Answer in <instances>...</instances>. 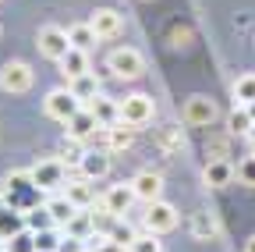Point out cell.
<instances>
[{"label": "cell", "instance_id": "6da1fadb", "mask_svg": "<svg viewBox=\"0 0 255 252\" xmlns=\"http://www.w3.org/2000/svg\"><path fill=\"white\" fill-rule=\"evenodd\" d=\"M107 68H110L117 78L131 82V78H138V75L145 71V60H142V53L131 50V46H117V50H110V57H107Z\"/></svg>", "mask_w": 255, "mask_h": 252}, {"label": "cell", "instance_id": "7a4b0ae2", "mask_svg": "<svg viewBox=\"0 0 255 252\" xmlns=\"http://www.w3.org/2000/svg\"><path fill=\"white\" fill-rule=\"evenodd\" d=\"M82 107H85V103L75 96L71 89H50V92H46V100H43V110H46L53 121H71Z\"/></svg>", "mask_w": 255, "mask_h": 252}, {"label": "cell", "instance_id": "3957f363", "mask_svg": "<svg viewBox=\"0 0 255 252\" xmlns=\"http://www.w3.org/2000/svg\"><path fill=\"white\" fill-rule=\"evenodd\" d=\"M152 96H145V92H131V96L121 100V121L131 124V128H142V124L152 121Z\"/></svg>", "mask_w": 255, "mask_h": 252}, {"label": "cell", "instance_id": "277c9868", "mask_svg": "<svg viewBox=\"0 0 255 252\" xmlns=\"http://www.w3.org/2000/svg\"><path fill=\"white\" fill-rule=\"evenodd\" d=\"M145 231H152V235H167V231H174L177 228V210L170 206V203H163V199H156V203H149V210H145Z\"/></svg>", "mask_w": 255, "mask_h": 252}, {"label": "cell", "instance_id": "5b68a950", "mask_svg": "<svg viewBox=\"0 0 255 252\" xmlns=\"http://www.w3.org/2000/svg\"><path fill=\"white\" fill-rule=\"evenodd\" d=\"M68 50H71L68 28H60V25H43V28H39V53H43V57L60 60Z\"/></svg>", "mask_w": 255, "mask_h": 252}, {"label": "cell", "instance_id": "8992f818", "mask_svg": "<svg viewBox=\"0 0 255 252\" xmlns=\"http://www.w3.org/2000/svg\"><path fill=\"white\" fill-rule=\"evenodd\" d=\"M0 89L4 92H28L32 89V68L25 60H7L0 68Z\"/></svg>", "mask_w": 255, "mask_h": 252}, {"label": "cell", "instance_id": "52a82bcc", "mask_svg": "<svg viewBox=\"0 0 255 252\" xmlns=\"http://www.w3.org/2000/svg\"><path fill=\"white\" fill-rule=\"evenodd\" d=\"M28 178H32V188L53 192V188L64 185V164L60 160H43V164H36V167L28 171Z\"/></svg>", "mask_w": 255, "mask_h": 252}, {"label": "cell", "instance_id": "ba28073f", "mask_svg": "<svg viewBox=\"0 0 255 252\" xmlns=\"http://www.w3.org/2000/svg\"><path fill=\"white\" fill-rule=\"evenodd\" d=\"M89 25H92V32L100 36V39H117L121 28H124V18L114 7H96L92 18H89Z\"/></svg>", "mask_w": 255, "mask_h": 252}, {"label": "cell", "instance_id": "9c48e42d", "mask_svg": "<svg viewBox=\"0 0 255 252\" xmlns=\"http://www.w3.org/2000/svg\"><path fill=\"white\" fill-rule=\"evenodd\" d=\"M138 196H135V188L131 185H114L110 192L103 196V210H107V217H114V220H121L128 210H131V203H135Z\"/></svg>", "mask_w": 255, "mask_h": 252}, {"label": "cell", "instance_id": "30bf717a", "mask_svg": "<svg viewBox=\"0 0 255 252\" xmlns=\"http://www.w3.org/2000/svg\"><path fill=\"white\" fill-rule=\"evenodd\" d=\"M64 124H68V139H78V142H92V135L103 128V124L96 121V114H92L89 107H82L71 121H64Z\"/></svg>", "mask_w": 255, "mask_h": 252}, {"label": "cell", "instance_id": "8fae6325", "mask_svg": "<svg viewBox=\"0 0 255 252\" xmlns=\"http://www.w3.org/2000/svg\"><path fill=\"white\" fill-rule=\"evenodd\" d=\"M184 121L195 124V128H209V124L216 121V103L209 96H191L188 107H184Z\"/></svg>", "mask_w": 255, "mask_h": 252}, {"label": "cell", "instance_id": "7c38bea8", "mask_svg": "<svg viewBox=\"0 0 255 252\" xmlns=\"http://www.w3.org/2000/svg\"><path fill=\"white\" fill-rule=\"evenodd\" d=\"M131 188H135V196L149 206V203H156L159 196H163V178H159L156 171H138L131 178Z\"/></svg>", "mask_w": 255, "mask_h": 252}, {"label": "cell", "instance_id": "4fadbf2b", "mask_svg": "<svg viewBox=\"0 0 255 252\" xmlns=\"http://www.w3.org/2000/svg\"><path fill=\"white\" fill-rule=\"evenodd\" d=\"M78 171H82V178H89V181L107 178V174H110V153H107V149H89V153L82 156Z\"/></svg>", "mask_w": 255, "mask_h": 252}, {"label": "cell", "instance_id": "5bb4252c", "mask_svg": "<svg viewBox=\"0 0 255 252\" xmlns=\"http://www.w3.org/2000/svg\"><path fill=\"white\" fill-rule=\"evenodd\" d=\"M202 178H206V185H209V188H223V185H231V181L238 178V167H234L231 160H223V156H216V160H209V164H206Z\"/></svg>", "mask_w": 255, "mask_h": 252}, {"label": "cell", "instance_id": "9a60e30c", "mask_svg": "<svg viewBox=\"0 0 255 252\" xmlns=\"http://www.w3.org/2000/svg\"><path fill=\"white\" fill-rule=\"evenodd\" d=\"M60 71H64V78L68 82H75V78H82V75H89V50H78V46H71L68 53H64L60 60Z\"/></svg>", "mask_w": 255, "mask_h": 252}, {"label": "cell", "instance_id": "2e32d148", "mask_svg": "<svg viewBox=\"0 0 255 252\" xmlns=\"http://www.w3.org/2000/svg\"><path fill=\"white\" fill-rule=\"evenodd\" d=\"M64 235H71V238H82L85 245H89V238L96 235V217L89 213V210H78L68 224H64Z\"/></svg>", "mask_w": 255, "mask_h": 252}, {"label": "cell", "instance_id": "e0dca14e", "mask_svg": "<svg viewBox=\"0 0 255 252\" xmlns=\"http://www.w3.org/2000/svg\"><path fill=\"white\" fill-rule=\"evenodd\" d=\"M89 110L96 114V121H100L103 128H110V124H117V121H121V103H117V100H110V96H103V92L89 103Z\"/></svg>", "mask_w": 255, "mask_h": 252}, {"label": "cell", "instance_id": "ac0fdd59", "mask_svg": "<svg viewBox=\"0 0 255 252\" xmlns=\"http://www.w3.org/2000/svg\"><path fill=\"white\" fill-rule=\"evenodd\" d=\"M46 213H50V220H53L57 228H64V224L78 213V206H75L68 196H50V199H46Z\"/></svg>", "mask_w": 255, "mask_h": 252}, {"label": "cell", "instance_id": "d6986e66", "mask_svg": "<svg viewBox=\"0 0 255 252\" xmlns=\"http://www.w3.org/2000/svg\"><path fill=\"white\" fill-rule=\"evenodd\" d=\"M64 196H68L78 210H89L92 206V188H89V178H75L64 185Z\"/></svg>", "mask_w": 255, "mask_h": 252}, {"label": "cell", "instance_id": "ffe728a7", "mask_svg": "<svg viewBox=\"0 0 255 252\" xmlns=\"http://www.w3.org/2000/svg\"><path fill=\"white\" fill-rule=\"evenodd\" d=\"M68 89L75 92L82 103H92L96 96H100V82H96V75H92V71H89V75H82V78H75V82H68Z\"/></svg>", "mask_w": 255, "mask_h": 252}, {"label": "cell", "instance_id": "44dd1931", "mask_svg": "<svg viewBox=\"0 0 255 252\" xmlns=\"http://www.w3.org/2000/svg\"><path fill=\"white\" fill-rule=\"evenodd\" d=\"M191 235H195L199 242H209L220 235V224L209 217V213H195V220H191Z\"/></svg>", "mask_w": 255, "mask_h": 252}, {"label": "cell", "instance_id": "7402d4cb", "mask_svg": "<svg viewBox=\"0 0 255 252\" xmlns=\"http://www.w3.org/2000/svg\"><path fill=\"white\" fill-rule=\"evenodd\" d=\"M25 213H14V210H0V238H11L18 231H25Z\"/></svg>", "mask_w": 255, "mask_h": 252}, {"label": "cell", "instance_id": "603a6c76", "mask_svg": "<svg viewBox=\"0 0 255 252\" xmlns=\"http://www.w3.org/2000/svg\"><path fill=\"white\" fill-rule=\"evenodd\" d=\"M68 39H71V46L89 50V46H92L96 39H100V36L92 32V25H89V21H78V25H71V28H68Z\"/></svg>", "mask_w": 255, "mask_h": 252}, {"label": "cell", "instance_id": "cb8c5ba5", "mask_svg": "<svg viewBox=\"0 0 255 252\" xmlns=\"http://www.w3.org/2000/svg\"><path fill=\"white\" fill-rule=\"evenodd\" d=\"M227 128H231L234 135H248V132L255 128V121H252L248 107H234V110H231V117H227Z\"/></svg>", "mask_w": 255, "mask_h": 252}, {"label": "cell", "instance_id": "d4e9b609", "mask_svg": "<svg viewBox=\"0 0 255 252\" xmlns=\"http://www.w3.org/2000/svg\"><path fill=\"white\" fill-rule=\"evenodd\" d=\"M234 100H238V107H248L252 100H255V75L248 71V75H238V82H234Z\"/></svg>", "mask_w": 255, "mask_h": 252}, {"label": "cell", "instance_id": "484cf974", "mask_svg": "<svg viewBox=\"0 0 255 252\" xmlns=\"http://www.w3.org/2000/svg\"><path fill=\"white\" fill-rule=\"evenodd\" d=\"M107 235H110V238H114L117 245H124V249H131V242L138 238V231H135L131 224H128V220H117V224H114V228H110Z\"/></svg>", "mask_w": 255, "mask_h": 252}, {"label": "cell", "instance_id": "4316f807", "mask_svg": "<svg viewBox=\"0 0 255 252\" xmlns=\"http://www.w3.org/2000/svg\"><path fill=\"white\" fill-rule=\"evenodd\" d=\"M7 252H36V235H32L28 228L18 231V235H11L7 238Z\"/></svg>", "mask_w": 255, "mask_h": 252}, {"label": "cell", "instance_id": "83f0119b", "mask_svg": "<svg viewBox=\"0 0 255 252\" xmlns=\"http://www.w3.org/2000/svg\"><path fill=\"white\" fill-rule=\"evenodd\" d=\"M89 252H128L124 245H117L110 235H103V231H96L92 238H89Z\"/></svg>", "mask_w": 255, "mask_h": 252}, {"label": "cell", "instance_id": "f1b7e54d", "mask_svg": "<svg viewBox=\"0 0 255 252\" xmlns=\"http://www.w3.org/2000/svg\"><path fill=\"white\" fill-rule=\"evenodd\" d=\"M238 181L248 185V188H255V153H248L245 160L238 164Z\"/></svg>", "mask_w": 255, "mask_h": 252}, {"label": "cell", "instance_id": "f546056e", "mask_svg": "<svg viewBox=\"0 0 255 252\" xmlns=\"http://www.w3.org/2000/svg\"><path fill=\"white\" fill-rule=\"evenodd\" d=\"M128 252H163V245H159V242H156V235L149 231V235H138V238L131 242V249H128Z\"/></svg>", "mask_w": 255, "mask_h": 252}, {"label": "cell", "instance_id": "4dcf8cb0", "mask_svg": "<svg viewBox=\"0 0 255 252\" xmlns=\"http://www.w3.org/2000/svg\"><path fill=\"white\" fill-rule=\"evenodd\" d=\"M57 245H60V238H57L53 231L36 235V252H57Z\"/></svg>", "mask_w": 255, "mask_h": 252}, {"label": "cell", "instance_id": "1f68e13d", "mask_svg": "<svg viewBox=\"0 0 255 252\" xmlns=\"http://www.w3.org/2000/svg\"><path fill=\"white\" fill-rule=\"evenodd\" d=\"M57 252H89V245H85L82 238H71V235H64V238H60V245H57Z\"/></svg>", "mask_w": 255, "mask_h": 252}, {"label": "cell", "instance_id": "d6a6232c", "mask_svg": "<svg viewBox=\"0 0 255 252\" xmlns=\"http://www.w3.org/2000/svg\"><path fill=\"white\" fill-rule=\"evenodd\" d=\"M245 252H255V235L248 238V245H245Z\"/></svg>", "mask_w": 255, "mask_h": 252}, {"label": "cell", "instance_id": "836d02e7", "mask_svg": "<svg viewBox=\"0 0 255 252\" xmlns=\"http://www.w3.org/2000/svg\"><path fill=\"white\" fill-rule=\"evenodd\" d=\"M248 114H252V121H255V100H252V103H248Z\"/></svg>", "mask_w": 255, "mask_h": 252}, {"label": "cell", "instance_id": "e575fe53", "mask_svg": "<svg viewBox=\"0 0 255 252\" xmlns=\"http://www.w3.org/2000/svg\"><path fill=\"white\" fill-rule=\"evenodd\" d=\"M0 252H7V249H0Z\"/></svg>", "mask_w": 255, "mask_h": 252}]
</instances>
